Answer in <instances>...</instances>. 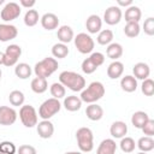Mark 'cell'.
<instances>
[{
	"mask_svg": "<svg viewBox=\"0 0 154 154\" xmlns=\"http://www.w3.org/2000/svg\"><path fill=\"white\" fill-rule=\"evenodd\" d=\"M141 90L146 96H152L154 94V81L152 78H147L142 82Z\"/></svg>",
	"mask_w": 154,
	"mask_h": 154,
	"instance_id": "74e56055",
	"label": "cell"
},
{
	"mask_svg": "<svg viewBox=\"0 0 154 154\" xmlns=\"http://www.w3.org/2000/svg\"><path fill=\"white\" fill-rule=\"evenodd\" d=\"M20 55L22 48L18 45H10L8 47H6V51L4 52V65L8 67L17 65Z\"/></svg>",
	"mask_w": 154,
	"mask_h": 154,
	"instance_id": "9c48e42d",
	"label": "cell"
},
{
	"mask_svg": "<svg viewBox=\"0 0 154 154\" xmlns=\"http://www.w3.org/2000/svg\"><path fill=\"white\" fill-rule=\"evenodd\" d=\"M19 14H20V6H19V4L13 2V1L12 2H7L4 6V8L1 10V13H0L1 19L4 22L14 20V19H17L19 17Z\"/></svg>",
	"mask_w": 154,
	"mask_h": 154,
	"instance_id": "30bf717a",
	"label": "cell"
},
{
	"mask_svg": "<svg viewBox=\"0 0 154 154\" xmlns=\"http://www.w3.org/2000/svg\"><path fill=\"white\" fill-rule=\"evenodd\" d=\"M75 41V46L77 48V51L82 54H88L91 53L95 46V42L93 40V37L87 34V32H79L73 37Z\"/></svg>",
	"mask_w": 154,
	"mask_h": 154,
	"instance_id": "8992f818",
	"label": "cell"
},
{
	"mask_svg": "<svg viewBox=\"0 0 154 154\" xmlns=\"http://www.w3.org/2000/svg\"><path fill=\"white\" fill-rule=\"evenodd\" d=\"M61 108V103L59 100L51 97L43 101L38 108V117L42 118V120H49L53 116H55Z\"/></svg>",
	"mask_w": 154,
	"mask_h": 154,
	"instance_id": "5b68a950",
	"label": "cell"
},
{
	"mask_svg": "<svg viewBox=\"0 0 154 154\" xmlns=\"http://www.w3.org/2000/svg\"><path fill=\"white\" fill-rule=\"evenodd\" d=\"M31 90L36 94H42L48 89V83L46 78H41V77H35L31 83H30Z\"/></svg>",
	"mask_w": 154,
	"mask_h": 154,
	"instance_id": "83f0119b",
	"label": "cell"
},
{
	"mask_svg": "<svg viewBox=\"0 0 154 154\" xmlns=\"http://www.w3.org/2000/svg\"><path fill=\"white\" fill-rule=\"evenodd\" d=\"M105 87L101 82H91L85 89L82 90L79 99L82 100V102H87V103H94L97 100H100L103 95H105Z\"/></svg>",
	"mask_w": 154,
	"mask_h": 154,
	"instance_id": "7a4b0ae2",
	"label": "cell"
},
{
	"mask_svg": "<svg viewBox=\"0 0 154 154\" xmlns=\"http://www.w3.org/2000/svg\"><path fill=\"white\" fill-rule=\"evenodd\" d=\"M49 91H51V95H52L54 99H57V100L65 97V94H66L65 87H64L61 83H59V82L53 83V84L51 85V88H49Z\"/></svg>",
	"mask_w": 154,
	"mask_h": 154,
	"instance_id": "836d02e7",
	"label": "cell"
},
{
	"mask_svg": "<svg viewBox=\"0 0 154 154\" xmlns=\"http://www.w3.org/2000/svg\"><path fill=\"white\" fill-rule=\"evenodd\" d=\"M118 7L124 6V7H130L132 5V0H118Z\"/></svg>",
	"mask_w": 154,
	"mask_h": 154,
	"instance_id": "ee69618b",
	"label": "cell"
},
{
	"mask_svg": "<svg viewBox=\"0 0 154 154\" xmlns=\"http://www.w3.org/2000/svg\"><path fill=\"white\" fill-rule=\"evenodd\" d=\"M106 54L112 60L119 59L123 55V47H122V45L120 43H117V42L109 43L107 46V48H106Z\"/></svg>",
	"mask_w": 154,
	"mask_h": 154,
	"instance_id": "484cf974",
	"label": "cell"
},
{
	"mask_svg": "<svg viewBox=\"0 0 154 154\" xmlns=\"http://www.w3.org/2000/svg\"><path fill=\"white\" fill-rule=\"evenodd\" d=\"M85 114H87L88 119H90L93 122H96V120H100L103 117V109L97 103H89V106H87Z\"/></svg>",
	"mask_w": 154,
	"mask_h": 154,
	"instance_id": "ffe728a7",
	"label": "cell"
},
{
	"mask_svg": "<svg viewBox=\"0 0 154 154\" xmlns=\"http://www.w3.org/2000/svg\"><path fill=\"white\" fill-rule=\"evenodd\" d=\"M38 12L36 10H28L26 13L24 14V24L26 26H35L38 23Z\"/></svg>",
	"mask_w": 154,
	"mask_h": 154,
	"instance_id": "1f68e13d",
	"label": "cell"
},
{
	"mask_svg": "<svg viewBox=\"0 0 154 154\" xmlns=\"http://www.w3.org/2000/svg\"><path fill=\"white\" fill-rule=\"evenodd\" d=\"M119 147H120V149H122L124 153H132V152L135 150L136 143H135L134 138L125 136V137H123V138L120 140Z\"/></svg>",
	"mask_w": 154,
	"mask_h": 154,
	"instance_id": "d590c367",
	"label": "cell"
},
{
	"mask_svg": "<svg viewBox=\"0 0 154 154\" xmlns=\"http://www.w3.org/2000/svg\"><path fill=\"white\" fill-rule=\"evenodd\" d=\"M65 154H82L81 152H66Z\"/></svg>",
	"mask_w": 154,
	"mask_h": 154,
	"instance_id": "bcb514c9",
	"label": "cell"
},
{
	"mask_svg": "<svg viewBox=\"0 0 154 154\" xmlns=\"http://www.w3.org/2000/svg\"><path fill=\"white\" fill-rule=\"evenodd\" d=\"M76 140L78 148L83 153H89L94 148V135L89 128H79L76 131Z\"/></svg>",
	"mask_w": 154,
	"mask_h": 154,
	"instance_id": "277c9868",
	"label": "cell"
},
{
	"mask_svg": "<svg viewBox=\"0 0 154 154\" xmlns=\"http://www.w3.org/2000/svg\"><path fill=\"white\" fill-rule=\"evenodd\" d=\"M4 2H5V0H0V5H2Z\"/></svg>",
	"mask_w": 154,
	"mask_h": 154,
	"instance_id": "7dc6e473",
	"label": "cell"
},
{
	"mask_svg": "<svg viewBox=\"0 0 154 154\" xmlns=\"http://www.w3.org/2000/svg\"><path fill=\"white\" fill-rule=\"evenodd\" d=\"M141 130L143 131V134H144L146 136L153 137V135H154V120L149 118L148 122L144 124V126H143Z\"/></svg>",
	"mask_w": 154,
	"mask_h": 154,
	"instance_id": "60d3db41",
	"label": "cell"
},
{
	"mask_svg": "<svg viewBox=\"0 0 154 154\" xmlns=\"http://www.w3.org/2000/svg\"><path fill=\"white\" fill-rule=\"evenodd\" d=\"M57 37L58 40L60 41V43H69L73 40V30L71 26L69 25H61L59 29H58V32H57Z\"/></svg>",
	"mask_w": 154,
	"mask_h": 154,
	"instance_id": "44dd1931",
	"label": "cell"
},
{
	"mask_svg": "<svg viewBox=\"0 0 154 154\" xmlns=\"http://www.w3.org/2000/svg\"><path fill=\"white\" fill-rule=\"evenodd\" d=\"M109 134L113 138H123L128 134V125L122 120H117L112 123L109 128Z\"/></svg>",
	"mask_w": 154,
	"mask_h": 154,
	"instance_id": "2e32d148",
	"label": "cell"
},
{
	"mask_svg": "<svg viewBox=\"0 0 154 154\" xmlns=\"http://www.w3.org/2000/svg\"><path fill=\"white\" fill-rule=\"evenodd\" d=\"M140 31H141V28L138 23H126V25L124 26V34L128 37H136L138 36Z\"/></svg>",
	"mask_w": 154,
	"mask_h": 154,
	"instance_id": "8d00e7d4",
	"label": "cell"
},
{
	"mask_svg": "<svg viewBox=\"0 0 154 154\" xmlns=\"http://www.w3.org/2000/svg\"><path fill=\"white\" fill-rule=\"evenodd\" d=\"M101 26H102V20L97 14H90L87 18L85 22V28L88 30L89 34H96L101 31Z\"/></svg>",
	"mask_w": 154,
	"mask_h": 154,
	"instance_id": "e0dca14e",
	"label": "cell"
},
{
	"mask_svg": "<svg viewBox=\"0 0 154 154\" xmlns=\"http://www.w3.org/2000/svg\"><path fill=\"white\" fill-rule=\"evenodd\" d=\"M63 105H64L66 111L76 112L82 107V100L76 95H70V96L64 99V103Z\"/></svg>",
	"mask_w": 154,
	"mask_h": 154,
	"instance_id": "cb8c5ba5",
	"label": "cell"
},
{
	"mask_svg": "<svg viewBox=\"0 0 154 154\" xmlns=\"http://www.w3.org/2000/svg\"><path fill=\"white\" fill-rule=\"evenodd\" d=\"M117 150V144L116 141L112 138H106L101 141L96 149V154H116Z\"/></svg>",
	"mask_w": 154,
	"mask_h": 154,
	"instance_id": "d6986e66",
	"label": "cell"
},
{
	"mask_svg": "<svg viewBox=\"0 0 154 154\" xmlns=\"http://www.w3.org/2000/svg\"><path fill=\"white\" fill-rule=\"evenodd\" d=\"M59 83L72 91H82L85 87V79L82 75L73 71H63L59 75Z\"/></svg>",
	"mask_w": 154,
	"mask_h": 154,
	"instance_id": "6da1fadb",
	"label": "cell"
},
{
	"mask_svg": "<svg viewBox=\"0 0 154 154\" xmlns=\"http://www.w3.org/2000/svg\"><path fill=\"white\" fill-rule=\"evenodd\" d=\"M24 100L25 96L20 90H12L8 95V101L12 106H23Z\"/></svg>",
	"mask_w": 154,
	"mask_h": 154,
	"instance_id": "e575fe53",
	"label": "cell"
},
{
	"mask_svg": "<svg viewBox=\"0 0 154 154\" xmlns=\"http://www.w3.org/2000/svg\"><path fill=\"white\" fill-rule=\"evenodd\" d=\"M31 72H32V70H31L30 65L26 64V63H19V64H17L16 67H14V73H16V76H17L18 78H20V79H26V78H29V77L31 76Z\"/></svg>",
	"mask_w": 154,
	"mask_h": 154,
	"instance_id": "f1b7e54d",
	"label": "cell"
},
{
	"mask_svg": "<svg viewBox=\"0 0 154 154\" xmlns=\"http://www.w3.org/2000/svg\"><path fill=\"white\" fill-rule=\"evenodd\" d=\"M19 118L25 128H34L37 125V113L31 105H23L20 107Z\"/></svg>",
	"mask_w": 154,
	"mask_h": 154,
	"instance_id": "ba28073f",
	"label": "cell"
},
{
	"mask_svg": "<svg viewBox=\"0 0 154 154\" xmlns=\"http://www.w3.org/2000/svg\"><path fill=\"white\" fill-rule=\"evenodd\" d=\"M137 147L143 153H147V152L153 150L154 149V140H153V137H149V136L141 137L137 141Z\"/></svg>",
	"mask_w": 154,
	"mask_h": 154,
	"instance_id": "f546056e",
	"label": "cell"
},
{
	"mask_svg": "<svg viewBox=\"0 0 154 154\" xmlns=\"http://www.w3.org/2000/svg\"><path fill=\"white\" fill-rule=\"evenodd\" d=\"M132 72H134V77L136 79H147L149 78V73H150V69L149 65L146 63H137L134 65L132 67Z\"/></svg>",
	"mask_w": 154,
	"mask_h": 154,
	"instance_id": "ac0fdd59",
	"label": "cell"
},
{
	"mask_svg": "<svg viewBox=\"0 0 154 154\" xmlns=\"http://www.w3.org/2000/svg\"><path fill=\"white\" fill-rule=\"evenodd\" d=\"M36 130H37V134H38V136L41 138L47 140V138H51L53 136V134H54V125L49 120H42V122H40L36 125Z\"/></svg>",
	"mask_w": 154,
	"mask_h": 154,
	"instance_id": "5bb4252c",
	"label": "cell"
},
{
	"mask_svg": "<svg viewBox=\"0 0 154 154\" xmlns=\"http://www.w3.org/2000/svg\"><path fill=\"white\" fill-rule=\"evenodd\" d=\"M125 20L126 23H138L141 17H142V12H141V8L138 6H135V5H131L130 7H128L125 10Z\"/></svg>",
	"mask_w": 154,
	"mask_h": 154,
	"instance_id": "7402d4cb",
	"label": "cell"
},
{
	"mask_svg": "<svg viewBox=\"0 0 154 154\" xmlns=\"http://www.w3.org/2000/svg\"><path fill=\"white\" fill-rule=\"evenodd\" d=\"M112 40H113V31L109 30V29H105V30H101L97 35V43L99 45H102V46H106V45H109L112 43Z\"/></svg>",
	"mask_w": 154,
	"mask_h": 154,
	"instance_id": "d6a6232c",
	"label": "cell"
},
{
	"mask_svg": "<svg viewBox=\"0 0 154 154\" xmlns=\"http://www.w3.org/2000/svg\"><path fill=\"white\" fill-rule=\"evenodd\" d=\"M17 120V112L10 106H0V125H12Z\"/></svg>",
	"mask_w": 154,
	"mask_h": 154,
	"instance_id": "8fae6325",
	"label": "cell"
},
{
	"mask_svg": "<svg viewBox=\"0 0 154 154\" xmlns=\"http://www.w3.org/2000/svg\"><path fill=\"white\" fill-rule=\"evenodd\" d=\"M137 154H147V153H143V152H140V153H137Z\"/></svg>",
	"mask_w": 154,
	"mask_h": 154,
	"instance_id": "681fc988",
	"label": "cell"
},
{
	"mask_svg": "<svg viewBox=\"0 0 154 154\" xmlns=\"http://www.w3.org/2000/svg\"><path fill=\"white\" fill-rule=\"evenodd\" d=\"M120 87L124 91L132 93L137 89V79L131 75H126L120 79Z\"/></svg>",
	"mask_w": 154,
	"mask_h": 154,
	"instance_id": "d4e9b609",
	"label": "cell"
},
{
	"mask_svg": "<svg viewBox=\"0 0 154 154\" xmlns=\"http://www.w3.org/2000/svg\"><path fill=\"white\" fill-rule=\"evenodd\" d=\"M17 153L18 154H37L36 149L32 146H29V144H22V146H19V148L17 149Z\"/></svg>",
	"mask_w": 154,
	"mask_h": 154,
	"instance_id": "b9f144b4",
	"label": "cell"
},
{
	"mask_svg": "<svg viewBox=\"0 0 154 154\" xmlns=\"http://www.w3.org/2000/svg\"><path fill=\"white\" fill-rule=\"evenodd\" d=\"M124 72V65L123 63L118 61V60H114L112 61L108 67H107V76L111 78V79H117L119 78Z\"/></svg>",
	"mask_w": 154,
	"mask_h": 154,
	"instance_id": "603a6c76",
	"label": "cell"
},
{
	"mask_svg": "<svg viewBox=\"0 0 154 154\" xmlns=\"http://www.w3.org/2000/svg\"><path fill=\"white\" fill-rule=\"evenodd\" d=\"M148 119H149V116H148L146 112H143V111H137V112H135V113L132 114V117H131V124H132L135 128H137V129H142V128L144 126V124L148 122Z\"/></svg>",
	"mask_w": 154,
	"mask_h": 154,
	"instance_id": "4316f807",
	"label": "cell"
},
{
	"mask_svg": "<svg viewBox=\"0 0 154 154\" xmlns=\"http://www.w3.org/2000/svg\"><path fill=\"white\" fill-rule=\"evenodd\" d=\"M67 54H69V47L66 45L60 43V42L53 45V47H52V55L54 57V59L55 58L64 59V58L67 57Z\"/></svg>",
	"mask_w": 154,
	"mask_h": 154,
	"instance_id": "4dcf8cb0",
	"label": "cell"
},
{
	"mask_svg": "<svg viewBox=\"0 0 154 154\" xmlns=\"http://www.w3.org/2000/svg\"><path fill=\"white\" fill-rule=\"evenodd\" d=\"M17 148L14 143L10 141H2L0 142V154H16Z\"/></svg>",
	"mask_w": 154,
	"mask_h": 154,
	"instance_id": "f35d334b",
	"label": "cell"
},
{
	"mask_svg": "<svg viewBox=\"0 0 154 154\" xmlns=\"http://www.w3.org/2000/svg\"><path fill=\"white\" fill-rule=\"evenodd\" d=\"M122 10L118 6H109L103 13V20L108 25H116L122 20Z\"/></svg>",
	"mask_w": 154,
	"mask_h": 154,
	"instance_id": "7c38bea8",
	"label": "cell"
},
{
	"mask_svg": "<svg viewBox=\"0 0 154 154\" xmlns=\"http://www.w3.org/2000/svg\"><path fill=\"white\" fill-rule=\"evenodd\" d=\"M0 65H4V53L0 52Z\"/></svg>",
	"mask_w": 154,
	"mask_h": 154,
	"instance_id": "f6af8a7d",
	"label": "cell"
},
{
	"mask_svg": "<svg viewBox=\"0 0 154 154\" xmlns=\"http://www.w3.org/2000/svg\"><path fill=\"white\" fill-rule=\"evenodd\" d=\"M19 4H20L23 7H26V8L31 10V7L36 4V1H35V0H20Z\"/></svg>",
	"mask_w": 154,
	"mask_h": 154,
	"instance_id": "7bdbcfd3",
	"label": "cell"
},
{
	"mask_svg": "<svg viewBox=\"0 0 154 154\" xmlns=\"http://www.w3.org/2000/svg\"><path fill=\"white\" fill-rule=\"evenodd\" d=\"M58 60L52 58V57H47L45 59H42L41 61L36 63L34 66V72L36 75V77H41V78H46L52 76L57 70H58Z\"/></svg>",
	"mask_w": 154,
	"mask_h": 154,
	"instance_id": "3957f363",
	"label": "cell"
},
{
	"mask_svg": "<svg viewBox=\"0 0 154 154\" xmlns=\"http://www.w3.org/2000/svg\"><path fill=\"white\" fill-rule=\"evenodd\" d=\"M143 31L148 36H153L154 35V18L153 17H148L144 20V23H143Z\"/></svg>",
	"mask_w": 154,
	"mask_h": 154,
	"instance_id": "ab89813d",
	"label": "cell"
},
{
	"mask_svg": "<svg viewBox=\"0 0 154 154\" xmlns=\"http://www.w3.org/2000/svg\"><path fill=\"white\" fill-rule=\"evenodd\" d=\"M105 63V55L100 52H94L90 54L89 58L84 59L82 63V71L87 75H90L97 70L99 66H101Z\"/></svg>",
	"mask_w": 154,
	"mask_h": 154,
	"instance_id": "52a82bcc",
	"label": "cell"
},
{
	"mask_svg": "<svg viewBox=\"0 0 154 154\" xmlns=\"http://www.w3.org/2000/svg\"><path fill=\"white\" fill-rule=\"evenodd\" d=\"M1 76H2V71H1V69H0V79H1Z\"/></svg>",
	"mask_w": 154,
	"mask_h": 154,
	"instance_id": "c3c4849f",
	"label": "cell"
},
{
	"mask_svg": "<svg viewBox=\"0 0 154 154\" xmlns=\"http://www.w3.org/2000/svg\"><path fill=\"white\" fill-rule=\"evenodd\" d=\"M41 25H42V28L46 29V30H49V31H51V30H54V29H57L58 25H59V18H58V16L54 14V13H51V12L45 13V14L41 17Z\"/></svg>",
	"mask_w": 154,
	"mask_h": 154,
	"instance_id": "9a60e30c",
	"label": "cell"
},
{
	"mask_svg": "<svg viewBox=\"0 0 154 154\" xmlns=\"http://www.w3.org/2000/svg\"><path fill=\"white\" fill-rule=\"evenodd\" d=\"M18 35V29L12 24H0V41L7 42L10 40L16 38Z\"/></svg>",
	"mask_w": 154,
	"mask_h": 154,
	"instance_id": "4fadbf2b",
	"label": "cell"
}]
</instances>
